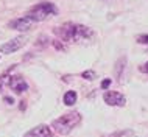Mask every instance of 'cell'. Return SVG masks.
Returning <instances> with one entry per match:
<instances>
[{"mask_svg": "<svg viewBox=\"0 0 148 137\" xmlns=\"http://www.w3.org/2000/svg\"><path fill=\"white\" fill-rule=\"evenodd\" d=\"M79 122H81V115H79L78 112H69V114H64L62 117L56 119L51 123V126H53V129L56 131L58 134L66 136V134H69Z\"/></svg>", "mask_w": 148, "mask_h": 137, "instance_id": "cell-1", "label": "cell"}, {"mask_svg": "<svg viewBox=\"0 0 148 137\" xmlns=\"http://www.w3.org/2000/svg\"><path fill=\"white\" fill-rule=\"evenodd\" d=\"M56 13H58V10L53 3L44 2V3H38V5H34L31 8L27 13V17H30L33 22H41V21H45L50 16H55Z\"/></svg>", "mask_w": 148, "mask_h": 137, "instance_id": "cell-2", "label": "cell"}, {"mask_svg": "<svg viewBox=\"0 0 148 137\" xmlns=\"http://www.w3.org/2000/svg\"><path fill=\"white\" fill-rule=\"evenodd\" d=\"M94 36H95V33L92 31V28L79 25V23H75V27H73V39H72V42L90 41V39H94Z\"/></svg>", "mask_w": 148, "mask_h": 137, "instance_id": "cell-3", "label": "cell"}, {"mask_svg": "<svg viewBox=\"0 0 148 137\" xmlns=\"http://www.w3.org/2000/svg\"><path fill=\"white\" fill-rule=\"evenodd\" d=\"M27 44V38L25 36H17V38L11 39V41L5 42L3 45H0V51L2 53H14V51H17L19 48H22L23 45Z\"/></svg>", "mask_w": 148, "mask_h": 137, "instance_id": "cell-4", "label": "cell"}, {"mask_svg": "<svg viewBox=\"0 0 148 137\" xmlns=\"http://www.w3.org/2000/svg\"><path fill=\"white\" fill-rule=\"evenodd\" d=\"M103 100H105V103L109 104V106H125V103H126L125 95H122L120 92H114V90L105 92Z\"/></svg>", "mask_w": 148, "mask_h": 137, "instance_id": "cell-5", "label": "cell"}, {"mask_svg": "<svg viewBox=\"0 0 148 137\" xmlns=\"http://www.w3.org/2000/svg\"><path fill=\"white\" fill-rule=\"evenodd\" d=\"M33 21H31L30 17H19V19H14V21H11L8 23V27L11 28V30H17V31H27L30 30L31 27H33Z\"/></svg>", "mask_w": 148, "mask_h": 137, "instance_id": "cell-6", "label": "cell"}, {"mask_svg": "<svg viewBox=\"0 0 148 137\" xmlns=\"http://www.w3.org/2000/svg\"><path fill=\"white\" fill-rule=\"evenodd\" d=\"M10 87L16 92V94H22V92H25L28 89V84L25 83V79H23L22 76H11Z\"/></svg>", "mask_w": 148, "mask_h": 137, "instance_id": "cell-7", "label": "cell"}, {"mask_svg": "<svg viewBox=\"0 0 148 137\" xmlns=\"http://www.w3.org/2000/svg\"><path fill=\"white\" fill-rule=\"evenodd\" d=\"M25 137H51V131L45 125H39L25 134Z\"/></svg>", "mask_w": 148, "mask_h": 137, "instance_id": "cell-8", "label": "cell"}, {"mask_svg": "<svg viewBox=\"0 0 148 137\" xmlns=\"http://www.w3.org/2000/svg\"><path fill=\"white\" fill-rule=\"evenodd\" d=\"M126 66V58H120L117 62H115V67H114V75H115V78L120 79L122 78V73H123V68H125Z\"/></svg>", "mask_w": 148, "mask_h": 137, "instance_id": "cell-9", "label": "cell"}, {"mask_svg": "<svg viewBox=\"0 0 148 137\" xmlns=\"http://www.w3.org/2000/svg\"><path fill=\"white\" fill-rule=\"evenodd\" d=\"M77 101V92L75 90H69L64 94V103L67 104V106H72V104H75Z\"/></svg>", "mask_w": 148, "mask_h": 137, "instance_id": "cell-10", "label": "cell"}, {"mask_svg": "<svg viewBox=\"0 0 148 137\" xmlns=\"http://www.w3.org/2000/svg\"><path fill=\"white\" fill-rule=\"evenodd\" d=\"M11 81V76H10V72H6V73L0 75V92L3 90V87L6 86V84H10Z\"/></svg>", "mask_w": 148, "mask_h": 137, "instance_id": "cell-11", "label": "cell"}, {"mask_svg": "<svg viewBox=\"0 0 148 137\" xmlns=\"http://www.w3.org/2000/svg\"><path fill=\"white\" fill-rule=\"evenodd\" d=\"M81 76L84 79H95V78H97V73H95L94 70H86V72H83Z\"/></svg>", "mask_w": 148, "mask_h": 137, "instance_id": "cell-12", "label": "cell"}, {"mask_svg": "<svg viewBox=\"0 0 148 137\" xmlns=\"http://www.w3.org/2000/svg\"><path fill=\"white\" fill-rule=\"evenodd\" d=\"M137 42H139V44H148V34L137 36Z\"/></svg>", "mask_w": 148, "mask_h": 137, "instance_id": "cell-13", "label": "cell"}, {"mask_svg": "<svg viewBox=\"0 0 148 137\" xmlns=\"http://www.w3.org/2000/svg\"><path fill=\"white\" fill-rule=\"evenodd\" d=\"M111 83H112V81H111V79H105V81L101 83V87H103V89H108V87H109V84H111Z\"/></svg>", "mask_w": 148, "mask_h": 137, "instance_id": "cell-14", "label": "cell"}, {"mask_svg": "<svg viewBox=\"0 0 148 137\" xmlns=\"http://www.w3.org/2000/svg\"><path fill=\"white\" fill-rule=\"evenodd\" d=\"M55 47H56V48H59V50H64V48H66V47L62 45V44H59L58 41H55Z\"/></svg>", "mask_w": 148, "mask_h": 137, "instance_id": "cell-15", "label": "cell"}, {"mask_svg": "<svg viewBox=\"0 0 148 137\" xmlns=\"http://www.w3.org/2000/svg\"><path fill=\"white\" fill-rule=\"evenodd\" d=\"M5 101H8V104H13V103H14V100L11 98V97H6V98H5Z\"/></svg>", "mask_w": 148, "mask_h": 137, "instance_id": "cell-16", "label": "cell"}, {"mask_svg": "<svg viewBox=\"0 0 148 137\" xmlns=\"http://www.w3.org/2000/svg\"><path fill=\"white\" fill-rule=\"evenodd\" d=\"M140 70H142V72H148V62H147V64H143V66L140 67Z\"/></svg>", "mask_w": 148, "mask_h": 137, "instance_id": "cell-17", "label": "cell"}]
</instances>
